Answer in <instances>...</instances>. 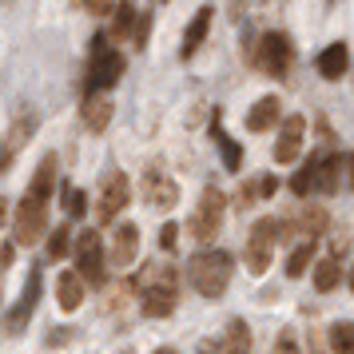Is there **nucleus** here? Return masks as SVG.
Segmentation results:
<instances>
[{
  "label": "nucleus",
  "instance_id": "f257e3e1",
  "mask_svg": "<svg viewBox=\"0 0 354 354\" xmlns=\"http://www.w3.org/2000/svg\"><path fill=\"white\" fill-rule=\"evenodd\" d=\"M140 306L147 319H171V310L179 306V271L171 263H156L140 274Z\"/></svg>",
  "mask_w": 354,
  "mask_h": 354
},
{
  "label": "nucleus",
  "instance_id": "f03ea898",
  "mask_svg": "<svg viewBox=\"0 0 354 354\" xmlns=\"http://www.w3.org/2000/svg\"><path fill=\"white\" fill-rule=\"evenodd\" d=\"M231 274H235V259L219 247H207V251L192 255V263H187V279L203 299H223L227 287H231Z\"/></svg>",
  "mask_w": 354,
  "mask_h": 354
},
{
  "label": "nucleus",
  "instance_id": "7ed1b4c3",
  "mask_svg": "<svg viewBox=\"0 0 354 354\" xmlns=\"http://www.w3.org/2000/svg\"><path fill=\"white\" fill-rule=\"evenodd\" d=\"M124 68H128L124 52L108 48V32H100L96 40H92V56H88L84 96H96V92H108V88H115V84H120V76H124Z\"/></svg>",
  "mask_w": 354,
  "mask_h": 354
},
{
  "label": "nucleus",
  "instance_id": "20e7f679",
  "mask_svg": "<svg viewBox=\"0 0 354 354\" xmlns=\"http://www.w3.org/2000/svg\"><path fill=\"white\" fill-rule=\"evenodd\" d=\"M48 207L52 199L24 192V199L17 203V215H12V243L17 247H32V243H40L48 235Z\"/></svg>",
  "mask_w": 354,
  "mask_h": 354
},
{
  "label": "nucleus",
  "instance_id": "39448f33",
  "mask_svg": "<svg viewBox=\"0 0 354 354\" xmlns=\"http://www.w3.org/2000/svg\"><path fill=\"white\" fill-rule=\"evenodd\" d=\"M72 259H76V271H80V279L88 287H104V279H108V247H104L96 227H88V231L76 235Z\"/></svg>",
  "mask_w": 354,
  "mask_h": 354
},
{
  "label": "nucleus",
  "instance_id": "423d86ee",
  "mask_svg": "<svg viewBox=\"0 0 354 354\" xmlns=\"http://www.w3.org/2000/svg\"><path fill=\"white\" fill-rule=\"evenodd\" d=\"M223 215H227V195L211 183V187H203V195H199V203H195L192 211V223H187V231H192L195 243H211L219 231H223Z\"/></svg>",
  "mask_w": 354,
  "mask_h": 354
},
{
  "label": "nucleus",
  "instance_id": "0eeeda50",
  "mask_svg": "<svg viewBox=\"0 0 354 354\" xmlns=\"http://www.w3.org/2000/svg\"><path fill=\"white\" fill-rule=\"evenodd\" d=\"M274 243H279V219H271V215L255 219L251 235H247V247H243V267L251 274H267L274 259Z\"/></svg>",
  "mask_w": 354,
  "mask_h": 354
},
{
  "label": "nucleus",
  "instance_id": "6e6552de",
  "mask_svg": "<svg viewBox=\"0 0 354 354\" xmlns=\"http://www.w3.org/2000/svg\"><path fill=\"white\" fill-rule=\"evenodd\" d=\"M290 64H295V44H290L287 32L271 28V32L259 36V48H255V68L259 72H267L271 80H283V76L290 72Z\"/></svg>",
  "mask_w": 354,
  "mask_h": 354
},
{
  "label": "nucleus",
  "instance_id": "1a4fd4ad",
  "mask_svg": "<svg viewBox=\"0 0 354 354\" xmlns=\"http://www.w3.org/2000/svg\"><path fill=\"white\" fill-rule=\"evenodd\" d=\"M131 203V179L124 171H108L100 183V199H96V219L100 223H115Z\"/></svg>",
  "mask_w": 354,
  "mask_h": 354
},
{
  "label": "nucleus",
  "instance_id": "9d476101",
  "mask_svg": "<svg viewBox=\"0 0 354 354\" xmlns=\"http://www.w3.org/2000/svg\"><path fill=\"white\" fill-rule=\"evenodd\" d=\"M144 203L156 211H171L179 203V183L156 163L144 171Z\"/></svg>",
  "mask_w": 354,
  "mask_h": 354
},
{
  "label": "nucleus",
  "instance_id": "9b49d317",
  "mask_svg": "<svg viewBox=\"0 0 354 354\" xmlns=\"http://www.w3.org/2000/svg\"><path fill=\"white\" fill-rule=\"evenodd\" d=\"M342 247H346V243L335 239V247H330V251H322V255L315 259V290H319V295H330V290H338V287H342V279H346Z\"/></svg>",
  "mask_w": 354,
  "mask_h": 354
},
{
  "label": "nucleus",
  "instance_id": "f8f14e48",
  "mask_svg": "<svg viewBox=\"0 0 354 354\" xmlns=\"http://www.w3.org/2000/svg\"><path fill=\"white\" fill-rule=\"evenodd\" d=\"M326 227H330V211L319 207V203H306L295 219H279V239H287L295 231H303V239H319Z\"/></svg>",
  "mask_w": 354,
  "mask_h": 354
},
{
  "label": "nucleus",
  "instance_id": "ddd939ff",
  "mask_svg": "<svg viewBox=\"0 0 354 354\" xmlns=\"http://www.w3.org/2000/svg\"><path fill=\"white\" fill-rule=\"evenodd\" d=\"M303 136H306V120L303 115H287L283 128H279V140H274V163H299L303 156Z\"/></svg>",
  "mask_w": 354,
  "mask_h": 354
},
{
  "label": "nucleus",
  "instance_id": "4468645a",
  "mask_svg": "<svg viewBox=\"0 0 354 354\" xmlns=\"http://www.w3.org/2000/svg\"><path fill=\"white\" fill-rule=\"evenodd\" d=\"M140 259V227L136 223H115L112 247H108V263L112 267H131Z\"/></svg>",
  "mask_w": 354,
  "mask_h": 354
},
{
  "label": "nucleus",
  "instance_id": "2eb2a0df",
  "mask_svg": "<svg viewBox=\"0 0 354 354\" xmlns=\"http://www.w3.org/2000/svg\"><path fill=\"white\" fill-rule=\"evenodd\" d=\"M112 112H115V104H112V96H108V92L84 96V104H80V120H84V128L92 131V136L108 131V124H112Z\"/></svg>",
  "mask_w": 354,
  "mask_h": 354
},
{
  "label": "nucleus",
  "instance_id": "dca6fc26",
  "mask_svg": "<svg viewBox=\"0 0 354 354\" xmlns=\"http://www.w3.org/2000/svg\"><path fill=\"white\" fill-rule=\"evenodd\" d=\"M279 120H283V100L279 96H259L251 108H247V131H271V128H279Z\"/></svg>",
  "mask_w": 354,
  "mask_h": 354
},
{
  "label": "nucleus",
  "instance_id": "f3484780",
  "mask_svg": "<svg viewBox=\"0 0 354 354\" xmlns=\"http://www.w3.org/2000/svg\"><path fill=\"white\" fill-rule=\"evenodd\" d=\"M342 176H346V156H319V163H315V192L335 195L342 187Z\"/></svg>",
  "mask_w": 354,
  "mask_h": 354
},
{
  "label": "nucleus",
  "instance_id": "a211bd4d",
  "mask_svg": "<svg viewBox=\"0 0 354 354\" xmlns=\"http://www.w3.org/2000/svg\"><path fill=\"white\" fill-rule=\"evenodd\" d=\"M315 68H319L322 80H342V76H346V68H351V48H346L342 40L326 44V48L315 56Z\"/></svg>",
  "mask_w": 354,
  "mask_h": 354
},
{
  "label": "nucleus",
  "instance_id": "6ab92c4d",
  "mask_svg": "<svg viewBox=\"0 0 354 354\" xmlns=\"http://www.w3.org/2000/svg\"><path fill=\"white\" fill-rule=\"evenodd\" d=\"M36 299H40V271L32 267V271H28V287H24V295L17 299L12 315H8V330H12V335L28 326V319H32V310H36Z\"/></svg>",
  "mask_w": 354,
  "mask_h": 354
},
{
  "label": "nucleus",
  "instance_id": "aec40b11",
  "mask_svg": "<svg viewBox=\"0 0 354 354\" xmlns=\"http://www.w3.org/2000/svg\"><path fill=\"white\" fill-rule=\"evenodd\" d=\"M211 20H215V8L211 4H203L199 12L192 17V24H187V32H183V44H179V56L183 60H192L195 52H199V44L207 40V32H211Z\"/></svg>",
  "mask_w": 354,
  "mask_h": 354
},
{
  "label": "nucleus",
  "instance_id": "412c9836",
  "mask_svg": "<svg viewBox=\"0 0 354 354\" xmlns=\"http://www.w3.org/2000/svg\"><path fill=\"white\" fill-rule=\"evenodd\" d=\"M84 299H88V283L80 279V271H64L60 279H56V303H60V310H80Z\"/></svg>",
  "mask_w": 354,
  "mask_h": 354
},
{
  "label": "nucleus",
  "instance_id": "4be33fe9",
  "mask_svg": "<svg viewBox=\"0 0 354 354\" xmlns=\"http://www.w3.org/2000/svg\"><path fill=\"white\" fill-rule=\"evenodd\" d=\"M255 351V338H251V326L243 319H231L223 330V342H219V354H251Z\"/></svg>",
  "mask_w": 354,
  "mask_h": 354
},
{
  "label": "nucleus",
  "instance_id": "5701e85b",
  "mask_svg": "<svg viewBox=\"0 0 354 354\" xmlns=\"http://www.w3.org/2000/svg\"><path fill=\"white\" fill-rule=\"evenodd\" d=\"M56 171H60V163H56V151H48V156L40 160V167L32 171V183H28V192L40 195V199H52V192H56Z\"/></svg>",
  "mask_w": 354,
  "mask_h": 354
},
{
  "label": "nucleus",
  "instance_id": "b1692460",
  "mask_svg": "<svg viewBox=\"0 0 354 354\" xmlns=\"http://www.w3.org/2000/svg\"><path fill=\"white\" fill-rule=\"evenodd\" d=\"M136 24H140V12H136V4H131V0H120V4L112 8V28H108V36H112V40L136 36Z\"/></svg>",
  "mask_w": 354,
  "mask_h": 354
},
{
  "label": "nucleus",
  "instance_id": "393cba45",
  "mask_svg": "<svg viewBox=\"0 0 354 354\" xmlns=\"http://www.w3.org/2000/svg\"><path fill=\"white\" fill-rule=\"evenodd\" d=\"M315 251H319V239H299V243H295V247H290V255H287V279L306 274V267L319 259Z\"/></svg>",
  "mask_w": 354,
  "mask_h": 354
},
{
  "label": "nucleus",
  "instance_id": "a878e982",
  "mask_svg": "<svg viewBox=\"0 0 354 354\" xmlns=\"http://www.w3.org/2000/svg\"><path fill=\"white\" fill-rule=\"evenodd\" d=\"M326 354H354V322H335L330 326Z\"/></svg>",
  "mask_w": 354,
  "mask_h": 354
},
{
  "label": "nucleus",
  "instance_id": "bb28decb",
  "mask_svg": "<svg viewBox=\"0 0 354 354\" xmlns=\"http://www.w3.org/2000/svg\"><path fill=\"white\" fill-rule=\"evenodd\" d=\"M215 144H219V151H223V167H227V171H239V167H243V147L235 144L219 124H215Z\"/></svg>",
  "mask_w": 354,
  "mask_h": 354
},
{
  "label": "nucleus",
  "instance_id": "cd10ccee",
  "mask_svg": "<svg viewBox=\"0 0 354 354\" xmlns=\"http://www.w3.org/2000/svg\"><path fill=\"white\" fill-rule=\"evenodd\" d=\"M315 163H319V156H310V160L290 176V192L295 195H315Z\"/></svg>",
  "mask_w": 354,
  "mask_h": 354
},
{
  "label": "nucleus",
  "instance_id": "c85d7f7f",
  "mask_svg": "<svg viewBox=\"0 0 354 354\" xmlns=\"http://www.w3.org/2000/svg\"><path fill=\"white\" fill-rule=\"evenodd\" d=\"M271 354H306V351H303V342H299V335H295L290 326H283L271 342Z\"/></svg>",
  "mask_w": 354,
  "mask_h": 354
},
{
  "label": "nucleus",
  "instance_id": "c756f323",
  "mask_svg": "<svg viewBox=\"0 0 354 354\" xmlns=\"http://www.w3.org/2000/svg\"><path fill=\"white\" fill-rule=\"evenodd\" d=\"M64 211H68V219H84L88 215V195L80 187H64Z\"/></svg>",
  "mask_w": 354,
  "mask_h": 354
},
{
  "label": "nucleus",
  "instance_id": "7c9ffc66",
  "mask_svg": "<svg viewBox=\"0 0 354 354\" xmlns=\"http://www.w3.org/2000/svg\"><path fill=\"white\" fill-rule=\"evenodd\" d=\"M68 243H72V231H68V223H60L48 235V259H64L68 255Z\"/></svg>",
  "mask_w": 354,
  "mask_h": 354
},
{
  "label": "nucleus",
  "instance_id": "2f4dec72",
  "mask_svg": "<svg viewBox=\"0 0 354 354\" xmlns=\"http://www.w3.org/2000/svg\"><path fill=\"white\" fill-rule=\"evenodd\" d=\"M255 192H259V199H271V195L279 192V179H274V176H259L255 179Z\"/></svg>",
  "mask_w": 354,
  "mask_h": 354
},
{
  "label": "nucleus",
  "instance_id": "473e14b6",
  "mask_svg": "<svg viewBox=\"0 0 354 354\" xmlns=\"http://www.w3.org/2000/svg\"><path fill=\"white\" fill-rule=\"evenodd\" d=\"M176 239H179V227H176V223H163V231H160L163 251H176Z\"/></svg>",
  "mask_w": 354,
  "mask_h": 354
},
{
  "label": "nucleus",
  "instance_id": "72a5a7b5",
  "mask_svg": "<svg viewBox=\"0 0 354 354\" xmlns=\"http://www.w3.org/2000/svg\"><path fill=\"white\" fill-rule=\"evenodd\" d=\"M147 28H151V12H144L136 24V44H147Z\"/></svg>",
  "mask_w": 354,
  "mask_h": 354
},
{
  "label": "nucleus",
  "instance_id": "f704fd0d",
  "mask_svg": "<svg viewBox=\"0 0 354 354\" xmlns=\"http://www.w3.org/2000/svg\"><path fill=\"white\" fill-rule=\"evenodd\" d=\"M195 354H219V342H211V338H203V342L195 346Z\"/></svg>",
  "mask_w": 354,
  "mask_h": 354
},
{
  "label": "nucleus",
  "instance_id": "c9c22d12",
  "mask_svg": "<svg viewBox=\"0 0 354 354\" xmlns=\"http://www.w3.org/2000/svg\"><path fill=\"white\" fill-rule=\"evenodd\" d=\"M8 223V199H0V227Z\"/></svg>",
  "mask_w": 354,
  "mask_h": 354
},
{
  "label": "nucleus",
  "instance_id": "e433bc0d",
  "mask_svg": "<svg viewBox=\"0 0 354 354\" xmlns=\"http://www.w3.org/2000/svg\"><path fill=\"white\" fill-rule=\"evenodd\" d=\"M151 354H179L176 346H160V351H151Z\"/></svg>",
  "mask_w": 354,
  "mask_h": 354
},
{
  "label": "nucleus",
  "instance_id": "4c0bfd02",
  "mask_svg": "<svg viewBox=\"0 0 354 354\" xmlns=\"http://www.w3.org/2000/svg\"><path fill=\"white\" fill-rule=\"evenodd\" d=\"M346 279H351V290H354V263H351V271H346Z\"/></svg>",
  "mask_w": 354,
  "mask_h": 354
},
{
  "label": "nucleus",
  "instance_id": "58836bf2",
  "mask_svg": "<svg viewBox=\"0 0 354 354\" xmlns=\"http://www.w3.org/2000/svg\"><path fill=\"white\" fill-rule=\"evenodd\" d=\"M72 4H88V0H72Z\"/></svg>",
  "mask_w": 354,
  "mask_h": 354
},
{
  "label": "nucleus",
  "instance_id": "ea45409f",
  "mask_svg": "<svg viewBox=\"0 0 354 354\" xmlns=\"http://www.w3.org/2000/svg\"><path fill=\"white\" fill-rule=\"evenodd\" d=\"M120 354H131V351H120Z\"/></svg>",
  "mask_w": 354,
  "mask_h": 354
},
{
  "label": "nucleus",
  "instance_id": "a19ab883",
  "mask_svg": "<svg viewBox=\"0 0 354 354\" xmlns=\"http://www.w3.org/2000/svg\"><path fill=\"white\" fill-rule=\"evenodd\" d=\"M0 267H4V259H0Z\"/></svg>",
  "mask_w": 354,
  "mask_h": 354
},
{
  "label": "nucleus",
  "instance_id": "79ce46f5",
  "mask_svg": "<svg viewBox=\"0 0 354 354\" xmlns=\"http://www.w3.org/2000/svg\"><path fill=\"white\" fill-rule=\"evenodd\" d=\"M330 4H335V0H330Z\"/></svg>",
  "mask_w": 354,
  "mask_h": 354
},
{
  "label": "nucleus",
  "instance_id": "37998d69",
  "mask_svg": "<svg viewBox=\"0 0 354 354\" xmlns=\"http://www.w3.org/2000/svg\"><path fill=\"white\" fill-rule=\"evenodd\" d=\"M0 4H4V0H0Z\"/></svg>",
  "mask_w": 354,
  "mask_h": 354
}]
</instances>
